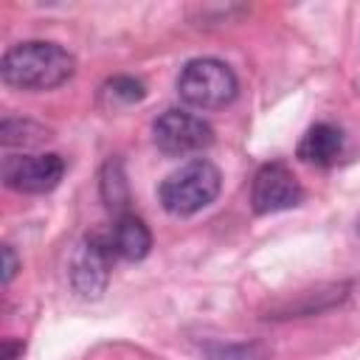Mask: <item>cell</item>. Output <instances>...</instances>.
Returning a JSON list of instances; mask_svg holds the SVG:
<instances>
[{"label":"cell","mask_w":360,"mask_h":360,"mask_svg":"<svg viewBox=\"0 0 360 360\" xmlns=\"http://www.w3.org/2000/svg\"><path fill=\"white\" fill-rule=\"evenodd\" d=\"M76 73V56L59 42L25 39L3 53L0 76L8 87L39 93L65 84Z\"/></svg>","instance_id":"1"},{"label":"cell","mask_w":360,"mask_h":360,"mask_svg":"<svg viewBox=\"0 0 360 360\" xmlns=\"http://www.w3.org/2000/svg\"><path fill=\"white\" fill-rule=\"evenodd\" d=\"M219 188H222L219 169L205 158H194L163 177V183L158 188V200L166 214L191 217V214L208 208L217 200Z\"/></svg>","instance_id":"2"},{"label":"cell","mask_w":360,"mask_h":360,"mask_svg":"<svg viewBox=\"0 0 360 360\" xmlns=\"http://www.w3.org/2000/svg\"><path fill=\"white\" fill-rule=\"evenodd\" d=\"M177 93L188 107L219 110L236 98L239 82H236V73L231 70V65H225L214 56H200L180 68Z\"/></svg>","instance_id":"3"},{"label":"cell","mask_w":360,"mask_h":360,"mask_svg":"<svg viewBox=\"0 0 360 360\" xmlns=\"http://www.w3.org/2000/svg\"><path fill=\"white\" fill-rule=\"evenodd\" d=\"M155 146L169 158H186L205 152L214 143V127L188 110H166L152 124Z\"/></svg>","instance_id":"4"},{"label":"cell","mask_w":360,"mask_h":360,"mask_svg":"<svg viewBox=\"0 0 360 360\" xmlns=\"http://www.w3.org/2000/svg\"><path fill=\"white\" fill-rule=\"evenodd\" d=\"M65 158L56 152L37 155H6L3 158V183L20 194H48L65 177Z\"/></svg>","instance_id":"5"},{"label":"cell","mask_w":360,"mask_h":360,"mask_svg":"<svg viewBox=\"0 0 360 360\" xmlns=\"http://www.w3.org/2000/svg\"><path fill=\"white\" fill-rule=\"evenodd\" d=\"M304 200V188L298 183V177L292 174V169L281 160L264 163L250 183V208L256 214H278V211H290L295 205H301Z\"/></svg>","instance_id":"6"},{"label":"cell","mask_w":360,"mask_h":360,"mask_svg":"<svg viewBox=\"0 0 360 360\" xmlns=\"http://www.w3.org/2000/svg\"><path fill=\"white\" fill-rule=\"evenodd\" d=\"M112 245L107 236H84L70 259V284L82 298H98L112 270Z\"/></svg>","instance_id":"7"},{"label":"cell","mask_w":360,"mask_h":360,"mask_svg":"<svg viewBox=\"0 0 360 360\" xmlns=\"http://www.w3.org/2000/svg\"><path fill=\"white\" fill-rule=\"evenodd\" d=\"M107 239L112 245V253L127 262H141L152 250V233H149L146 222L129 211L115 217V225Z\"/></svg>","instance_id":"8"},{"label":"cell","mask_w":360,"mask_h":360,"mask_svg":"<svg viewBox=\"0 0 360 360\" xmlns=\"http://www.w3.org/2000/svg\"><path fill=\"white\" fill-rule=\"evenodd\" d=\"M343 149V132L326 121L309 127L304 132V138L298 141V149L295 155L304 160V163H312V166H332L338 160Z\"/></svg>","instance_id":"9"},{"label":"cell","mask_w":360,"mask_h":360,"mask_svg":"<svg viewBox=\"0 0 360 360\" xmlns=\"http://www.w3.org/2000/svg\"><path fill=\"white\" fill-rule=\"evenodd\" d=\"M101 197L104 202L118 211V214H127V202H129V186H127V174L121 169L118 160H110L101 172Z\"/></svg>","instance_id":"10"},{"label":"cell","mask_w":360,"mask_h":360,"mask_svg":"<svg viewBox=\"0 0 360 360\" xmlns=\"http://www.w3.org/2000/svg\"><path fill=\"white\" fill-rule=\"evenodd\" d=\"M45 138H48V132L39 124H34V121L3 118V124H0V141H3L6 149H11V146H22V149L39 146Z\"/></svg>","instance_id":"11"},{"label":"cell","mask_w":360,"mask_h":360,"mask_svg":"<svg viewBox=\"0 0 360 360\" xmlns=\"http://www.w3.org/2000/svg\"><path fill=\"white\" fill-rule=\"evenodd\" d=\"M146 96L143 82L132 79V76H112L110 82H104L101 87V98H107L110 104H135Z\"/></svg>","instance_id":"12"},{"label":"cell","mask_w":360,"mask_h":360,"mask_svg":"<svg viewBox=\"0 0 360 360\" xmlns=\"http://www.w3.org/2000/svg\"><path fill=\"white\" fill-rule=\"evenodd\" d=\"M14 273H17V253L11 245H3V287L11 284Z\"/></svg>","instance_id":"13"},{"label":"cell","mask_w":360,"mask_h":360,"mask_svg":"<svg viewBox=\"0 0 360 360\" xmlns=\"http://www.w3.org/2000/svg\"><path fill=\"white\" fill-rule=\"evenodd\" d=\"M20 357H22V343L20 340H3L0 360H20Z\"/></svg>","instance_id":"14"}]
</instances>
